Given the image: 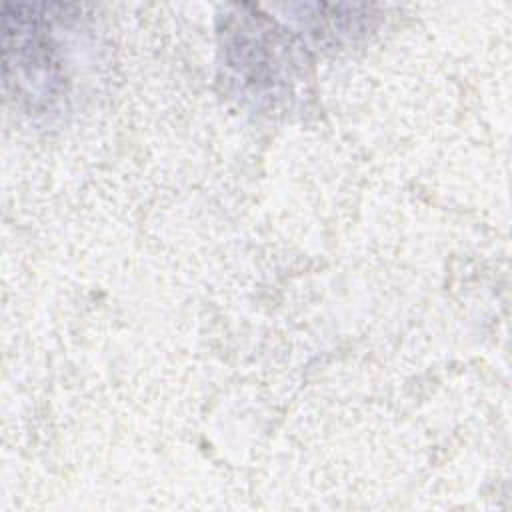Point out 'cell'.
<instances>
[{
	"mask_svg": "<svg viewBox=\"0 0 512 512\" xmlns=\"http://www.w3.org/2000/svg\"><path fill=\"white\" fill-rule=\"evenodd\" d=\"M56 4H4V80L30 110L46 112L66 96L68 76L54 28Z\"/></svg>",
	"mask_w": 512,
	"mask_h": 512,
	"instance_id": "obj_1",
	"label": "cell"
}]
</instances>
